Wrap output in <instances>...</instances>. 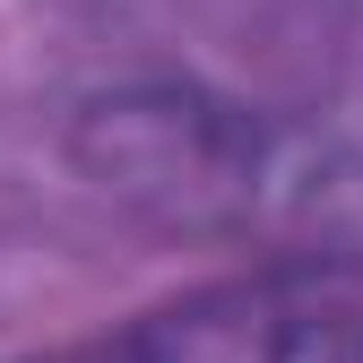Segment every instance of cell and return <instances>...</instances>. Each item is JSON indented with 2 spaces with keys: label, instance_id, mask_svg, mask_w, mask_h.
<instances>
[{
  "label": "cell",
  "instance_id": "1",
  "mask_svg": "<svg viewBox=\"0 0 363 363\" xmlns=\"http://www.w3.org/2000/svg\"><path fill=\"white\" fill-rule=\"evenodd\" d=\"M52 363H363V268L346 259L242 268Z\"/></svg>",
  "mask_w": 363,
  "mask_h": 363
}]
</instances>
